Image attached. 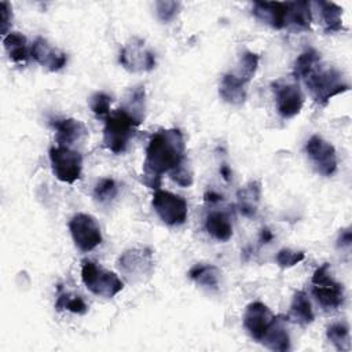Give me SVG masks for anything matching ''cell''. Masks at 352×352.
<instances>
[{
	"label": "cell",
	"mask_w": 352,
	"mask_h": 352,
	"mask_svg": "<svg viewBox=\"0 0 352 352\" xmlns=\"http://www.w3.org/2000/svg\"><path fill=\"white\" fill-rule=\"evenodd\" d=\"M55 308L58 311L67 309V311H70L73 314H78V315H82L88 311V307H87L85 301L80 296H76V294H72V293L59 294L58 300L55 302Z\"/></svg>",
	"instance_id": "cell-30"
},
{
	"label": "cell",
	"mask_w": 352,
	"mask_h": 352,
	"mask_svg": "<svg viewBox=\"0 0 352 352\" xmlns=\"http://www.w3.org/2000/svg\"><path fill=\"white\" fill-rule=\"evenodd\" d=\"M69 230L74 245L81 252H89L102 242V232L95 217L87 213H77L69 221Z\"/></svg>",
	"instance_id": "cell-8"
},
{
	"label": "cell",
	"mask_w": 352,
	"mask_h": 352,
	"mask_svg": "<svg viewBox=\"0 0 352 352\" xmlns=\"http://www.w3.org/2000/svg\"><path fill=\"white\" fill-rule=\"evenodd\" d=\"M260 342L276 352H286L290 349V336L287 330V318L285 316H274L271 324L268 326L267 331L264 333Z\"/></svg>",
	"instance_id": "cell-17"
},
{
	"label": "cell",
	"mask_w": 352,
	"mask_h": 352,
	"mask_svg": "<svg viewBox=\"0 0 352 352\" xmlns=\"http://www.w3.org/2000/svg\"><path fill=\"white\" fill-rule=\"evenodd\" d=\"M314 318H315V315H314L312 305H311V301H309L307 293L302 290L296 292L293 296L292 304H290L287 319H290L292 322H294L297 324L307 326L314 322Z\"/></svg>",
	"instance_id": "cell-23"
},
{
	"label": "cell",
	"mask_w": 352,
	"mask_h": 352,
	"mask_svg": "<svg viewBox=\"0 0 352 352\" xmlns=\"http://www.w3.org/2000/svg\"><path fill=\"white\" fill-rule=\"evenodd\" d=\"M4 48L8 54V58L18 66H25L28 63L30 51L28 48L26 37L19 32H10L3 38Z\"/></svg>",
	"instance_id": "cell-22"
},
{
	"label": "cell",
	"mask_w": 352,
	"mask_h": 352,
	"mask_svg": "<svg viewBox=\"0 0 352 352\" xmlns=\"http://www.w3.org/2000/svg\"><path fill=\"white\" fill-rule=\"evenodd\" d=\"M261 197V184L260 182L252 180L243 186L238 194V209L245 217H253L257 212V206Z\"/></svg>",
	"instance_id": "cell-20"
},
{
	"label": "cell",
	"mask_w": 352,
	"mask_h": 352,
	"mask_svg": "<svg viewBox=\"0 0 352 352\" xmlns=\"http://www.w3.org/2000/svg\"><path fill=\"white\" fill-rule=\"evenodd\" d=\"M327 340L336 346L338 351H348L351 348L349 338V326L345 322L331 323L326 330Z\"/></svg>",
	"instance_id": "cell-26"
},
{
	"label": "cell",
	"mask_w": 352,
	"mask_h": 352,
	"mask_svg": "<svg viewBox=\"0 0 352 352\" xmlns=\"http://www.w3.org/2000/svg\"><path fill=\"white\" fill-rule=\"evenodd\" d=\"M304 258H305V253L304 252H297V250H292V249H287V248L280 249L276 253V257H275L276 264L280 268L293 267V265L301 263Z\"/></svg>",
	"instance_id": "cell-32"
},
{
	"label": "cell",
	"mask_w": 352,
	"mask_h": 352,
	"mask_svg": "<svg viewBox=\"0 0 352 352\" xmlns=\"http://www.w3.org/2000/svg\"><path fill=\"white\" fill-rule=\"evenodd\" d=\"M55 129V140L56 146H63L72 148L74 144L81 143L87 135L88 129L84 122L76 118H62L52 122Z\"/></svg>",
	"instance_id": "cell-15"
},
{
	"label": "cell",
	"mask_w": 352,
	"mask_h": 352,
	"mask_svg": "<svg viewBox=\"0 0 352 352\" xmlns=\"http://www.w3.org/2000/svg\"><path fill=\"white\" fill-rule=\"evenodd\" d=\"M221 201V195H219L217 192L214 191H208L205 194V202H209V204H214V202H219Z\"/></svg>",
	"instance_id": "cell-37"
},
{
	"label": "cell",
	"mask_w": 352,
	"mask_h": 352,
	"mask_svg": "<svg viewBox=\"0 0 352 352\" xmlns=\"http://www.w3.org/2000/svg\"><path fill=\"white\" fill-rule=\"evenodd\" d=\"M305 151L318 173L323 176H331L337 170L336 148L322 136H311L305 144Z\"/></svg>",
	"instance_id": "cell-10"
},
{
	"label": "cell",
	"mask_w": 352,
	"mask_h": 352,
	"mask_svg": "<svg viewBox=\"0 0 352 352\" xmlns=\"http://www.w3.org/2000/svg\"><path fill=\"white\" fill-rule=\"evenodd\" d=\"M275 106L282 118L297 116L304 104V95L297 82L278 80L272 82Z\"/></svg>",
	"instance_id": "cell-9"
},
{
	"label": "cell",
	"mask_w": 352,
	"mask_h": 352,
	"mask_svg": "<svg viewBox=\"0 0 352 352\" xmlns=\"http://www.w3.org/2000/svg\"><path fill=\"white\" fill-rule=\"evenodd\" d=\"M186 161V143L182 131L177 128L157 131L146 147L143 183L150 188H160L162 175L172 173Z\"/></svg>",
	"instance_id": "cell-1"
},
{
	"label": "cell",
	"mask_w": 352,
	"mask_h": 352,
	"mask_svg": "<svg viewBox=\"0 0 352 352\" xmlns=\"http://www.w3.org/2000/svg\"><path fill=\"white\" fill-rule=\"evenodd\" d=\"M0 16H1V34L3 36H7L10 32V28H11V23H12V8H11V4L8 1H1L0 3Z\"/></svg>",
	"instance_id": "cell-35"
},
{
	"label": "cell",
	"mask_w": 352,
	"mask_h": 352,
	"mask_svg": "<svg viewBox=\"0 0 352 352\" xmlns=\"http://www.w3.org/2000/svg\"><path fill=\"white\" fill-rule=\"evenodd\" d=\"M271 239H272V232H271L270 230L264 228V230L261 231V241H263L264 243H267V242H270Z\"/></svg>",
	"instance_id": "cell-39"
},
{
	"label": "cell",
	"mask_w": 352,
	"mask_h": 352,
	"mask_svg": "<svg viewBox=\"0 0 352 352\" xmlns=\"http://www.w3.org/2000/svg\"><path fill=\"white\" fill-rule=\"evenodd\" d=\"M143 118L125 109L124 106L116 109L104 118L103 144L114 154H121L126 150L129 140L142 124Z\"/></svg>",
	"instance_id": "cell-2"
},
{
	"label": "cell",
	"mask_w": 352,
	"mask_h": 352,
	"mask_svg": "<svg viewBox=\"0 0 352 352\" xmlns=\"http://www.w3.org/2000/svg\"><path fill=\"white\" fill-rule=\"evenodd\" d=\"M169 176H170V179H172L173 182H176L179 186L188 187V186L192 184V172H191V169H190L187 161L183 162L179 168H176L172 173H169Z\"/></svg>",
	"instance_id": "cell-34"
},
{
	"label": "cell",
	"mask_w": 352,
	"mask_h": 352,
	"mask_svg": "<svg viewBox=\"0 0 352 352\" xmlns=\"http://www.w3.org/2000/svg\"><path fill=\"white\" fill-rule=\"evenodd\" d=\"M188 276L198 285L216 289L220 282V270L213 264H195L190 268Z\"/></svg>",
	"instance_id": "cell-25"
},
{
	"label": "cell",
	"mask_w": 352,
	"mask_h": 352,
	"mask_svg": "<svg viewBox=\"0 0 352 352\" xmlns=\"http://www.w3.org/2000/svg\"><path fill=\"white\" fill-rule=\"evenodd\" d=\"M81 279L91 293L104 298L114 297L124 287V283L114 272L89 260L82 263Z\"/></svg>",
	"instance_id": "cell-5"
},
{
	"label": "cell",
	"mask_w": 352,
	"mask_h": 352,
	"mask_svg": "<svg viewBox=\"0 0 352 352\" xmlns=\"http://www.w3.org/2000/svg\"><path fill=\"white\" fill-rule=\"evenodd\" d=\"M352 243V234H351V228L342 230L338 239H337V246L338 248H349Z\"/></svg>",
	"instance_id": "cell-36"
},
{
	"label": "cell",
	"mask_w": 352,
	"mask_h": 352,
	"mask_svg": "<svg viewBox=\"0 0 352 352\" xmlns=\"http://www.w3.org/2000/svg\"><path fill=\"white\" fill-rule=\"evenodd\" d=\"M120 63L129 72H147L155 66V55L139 37H132L120 52Z\"/></svg>",
	"instance_id": "cell-11"
},
{
	"label": "cell",
	"mask_w": 352,
	"mask_h": 352,
	"mask_svg": "<svg viewBox=\"0 0 352 352\" xmlns=\"http://www.w3.org/2000/svg\"><path fill=\"white\" fill-rule=\"evenodd\" d=\"M258 55L253 51H249V50H245L241 56H239V62H238V67H236V72H234L235 76H238L239 78H242L243 81L249 82L256 72H257V67H258Z\"/></svg>",
	"instance_id": "cell-28"
},
{
	"label": "cell",
	"mask_w": 352,
	"mask_h": 352,
	"mask_svg": "<svg viewBox=\"0 0 352 352\" xmlns=\"http://www.w3.org/2000/svg\"><path fill=\"white\" fill-rule=\"evenodd\" d=\"M287 14H286V28H290L297 32L309 30L312 22V11L309 1H286Z\"/></svg>",
	"instance_id": "cell-18"
},
{
	"label": "cell",
	"mask_w": 352,
	"mask_h": 352,
	"mask_svg": "<svg viewBox=\"0 0 352 352\" xmlns=\"http://www.w3.org/2000/svg\"><path fill=\"white\" fill-rule=\"evenodd\" d=\"M155 8H157V15L160 21L169 22L177 15L180 3L179 1H157Z\"/></svg>",
	"instance_id": "cell-33"
},
{
	"label": "cell",
	"mask_w": 352,
	"mask_h": 352,
	"mask_svg": "<svg viewBox=\"0 0 352 352\" xmlns=\"http://www.w3.org/2000/svg\"><path fill=\"white\" fill-rule=\"evenodd\" d=\"M318 62H320V54L316 50L308 48V50L302 51L297 56V59L294 60V65H293L294 80L296 81L301 80Z\"/></svg>",
	"instance_id": "cell-27"
},
{
	"label": "cell",
	"mask_w": 352,
	"mask_h": 352,
	"mask_svg": "<svg viewBox=\"0 0 352 352\" xmlns=\"http://www.w3.org/2000/svg\"><path fill=\"white\" fill-rule=\"evenodd\" d=\"M252 14L274 29L286 28V1H254Z\"/></svg>",
	"instance_id": "cell-16"
},
{
	"label": "cell",
	"mask_w": 352,
	"mask_h": 352,
	"mask_svg": "<svg viewBox=\"0 0 352 352\" xmlns=\"http://www.w3.org/2000/svg\"><path fill=\"white\" fill-rule=\"evenodd\" d=\"M246 85L248 82L234 73H227L221 77L219 95L230 104H242L246 99Z\"/></svg>",
	"instance_id": "cell-19"
},
{
	"label": "cell",
	"mask_w": 352,
	"mask_h": 352,
	"mask_svg": "<svg viewBox=\"0 0 352 352\" xmlns=\"http://www.w3.org/2000/svg\"><path fill=\"white\" fill-rule=\"evenodd\" d=\"M205 228L214 239L226 242L232 236V224L223 212H210L205 219Z\"/></svg>",
	"instance_id": "cell-24"
},
{
	"label": "cell",
	"mask_w": 352,
	"mask_h": 352,
	"mask_svg": "<svg viewBox=\"0 0 352 352\" xmlns=\"http://www.w3.org/2000/svg\"><path fill=\"white\" fill-rule=\"evenodd\" d=\"M312 296L326 311L338 309L344 302V287L330 274V264L324 263L312 275Z\"/></svg>",
	"instance_id": "cell-4"
},
{
	"label": "cell",
	"mask_w": 352,
	"mask_h": 352,
	"mask_svg": "<svg viewBox=\"0 0 352 352\" xmlns=\"http://www.w3.org/2000/svg\"><path fill=\"white\" fill-rule=\"evenodd\" d=\"M48 154L52 172L58 180L72 184L80 179L82 157L78 151L63 146H52Z\"/></svg>",
	"instance_id": "cell-6"
},
{
	"label": "cell",
	"mask_w": 352,
	"mask_h": 352,
	"mask_svg": "<svg viewBox=\"0 0 352 352\" xmlns=\"http://www.w3.org/2000/svg\"><path fill=\"white\" fill-rule=\"evenodd\" d=\"M318 7L320 21L323 25L324 33H336L344 29L342 26V8L333 1H315L312 3Z\"/></svg>",
	"instance_id": "cell-21"
},
{
	"label": "cell",
	"mask_w": 352,
	"mask_h": 352,
	"mask_svg": "<svg viewBox=\"0 0 352 352\" xmlns=\"http://www.w3.org/2000/svg\"><path fill=\"white\" fill-rule=\"evenodd\" d=\"M153 253L148 248H133L118 258L120 271L129 279H140L153 271Z\"/></svg>",
	"instance_id": "cell-12"
},
{
	"label": "cell",
	"mask_w": 352,
	"mask_h": 352,
	"mask_svg": "<svg viewBox=\"0 0 352 352\" xmlns=\"http://www.w3.org/2000/svg\"><path fill=\"white\" fill-rule=\"evenodd\" d=\"M153 208L160 219L168 226H182L187 220L188 209L183 197L157 188L153 194Z\"/></svg>",
	"instance_id": "cell-7"
},
{
	"label": "cell",
	"mask_w": 352,
	"mask_h": 352,
	"mask_svg": "<svg viewBox=\"0 0 352 352\" xmlns=\"http://www.w3.org/2000/svg\"><path fill=\"white\" fill-rule=\"evenodd\" d=\"M274 316L275 315L271 312V309L265 304L260 301H254V302H250L245 309L243 326L248 330L249 336L253 340L260 342L268 326L271 324Z\"/></svg>",
	"instance_id": "cell-13"
},
{
	"label": "cell",
	"mask_w": 352,
	"mask_h": 352,
	"mask_svg": "<svg viewBox=\"0 0 352 352\" xmlns=\"http://www.w3.org/2000/svg\"><path fill=\"white\" fill-rule=\"evenodd\" d=\"M30 56L50 72L60 70L67 62V55L56 47L51 45L44 37H37L33 41L30 47Z\"/></svg>",
	"instance_id": "cell-14"
},
{
	"label": "cell",
	"mask_w": 352,
	"mask_h": 352,
	"mask_svg": "<svg viewBox=\"0 0 352 352\" xmlns=\"http://www.w3.org/2000/svg\"><path fill=\"white\" fill-rule=\"evenodd\" d=\"M220 175L223 176L224 180H230V176H231V169L227 166V165H221L220 166Z\"/></svg>",
	"instance_id": "cell-38"
},
{
	"label": "cell",
	"mask_w": 352,
	"mask_h": 352,
	"mask_svg": "<svg viewBox=\"0 0 352 352\" xmlns=\"http://www.w3.org/2000/svg\"><path fill=\"white\" fill-rule=\"evenodd\" d=\"M111 96H109L104 92H95L89 98V109L99 117H107L110 114V104H111Z\"/></svg>",
	"instance_id": "cell-31"
},
{
	"label": "cell",
	"mask_w": 352,
	"mask_h": 352,
	"mask_svg": "<svg viewBox=\"0 0 352 352\" xmlns=\"http://www.w3.org/2000/svg\"><path fill=\"white\" fill-rule=\"evenodd\" d=\"M301 80L314 102L320 106H326L331 98L349 89V85L342 80V74L336 67L324 66L322 60L318 62Z\"/></svg>",
	"instance_id": "cell-3"
},
{
	"label": "cell",
	"mask_w": 352,
	"mask_h": 352,
	"mask_svg": "<svg viewBox=\"0 0 352 352\" xmlns=\"http://www.w3.org/2000/svg\"><path fill=\"white\" fill-rule=\"evenodd\" d=\"M118 194V187L114 179L102 177L96 182L94 187V198L100 204L111 202Z\"/></svg>",
	"instance_id": "cell-29"
}]
</instances>
